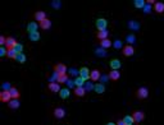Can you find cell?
Listing matches in <instances>:
<instances>
[{"instance_id":"f35d334b","label":"cell","mask_w":164,"mask_h":125,"mask_svg":"<svg viewBox=\"0 0 164 125\" xmlns=\"http://www.w3.org/2000/svg\"><path fill=\"white\" fill-rule=\"evenodd\" d=\"M119 43H121V42H119V41H117V42H115V47H119V46H121Z\"/></svg>"},{"instance_id":"e575fe53","label":"cell","mask_w":164,"mask_h":125,"mask_svg":"<svg viewBox=\"0 0 164 125\" xmlns=\"http://www.w3.org/2000/svg\"><path fill=\"white\" fill-rule=\"evenodd\" d=\"M128 42H132V41H135V36H128Z\"/></svg>"},{"instance_id":"7402d4cb","label":"cell","mask_w":164,"mask_h":125,"mask_svg":"<svg viewBox=\"0 0 164 125\" xmlns=\"http://www.w3.org/2000/svg\"><path fill=\"white\" fill-rule=\"evenodd\" d=\"M94 91L96 92L97 94H103L104 92H105V86L101 83V84H95L94 86Z\"/></svg>"},{"instance_id":"9a60e30c","label":"cell","mask_w":164,"mask_h":125,"mask_svg":"<svg viewBox=\"0 0 164 125\" xmlns=\"http://www.w3.org/2000/svg\"><path fill=\"white\" fill-rule=\"evenodd\" d=\"M18 43L16 41V38H13V37H7V43H5V47L7 49H14V46Z\"/></svg>"},{"instance_id":"4fadbf2b","label":"cell","mask_w":164,"mask_h":125,"mask_svg":"<svg viewBox=\"0 0 164 125\" xmlns=\"http://www.w3.org/2000/svg\"><path fill=\"white\" fill-rule=\"evenodd\" d=\"M37 28H38V24L35 22H30L28 26H27V32L30 35L31 33H35V32H37Z\"/></svg>"},{"instance_id":"5b68a950","label":"cell","mask_w":164,"mask_h":125,"mask_svg":"<svg viewBox=\"0 0 164 125\" xmlns=\"http://www.w3.org/2000/svg\"><path fill=\"white\" fill-rule=\"evenodd\" d=\"M10 100H12L10 92H9V91H5V89H3V91L0 92V101H1V102H9Z\"/></svg>"},{"instance_id":"44dd1931","label":"cell","mask_w":164,"mask_h":125,"mask_svg":"<svg viewBox=\"0 0 164 125\" xmlns=\"http://www.w3.org/2000/svg\"><path fill=\"white\" fill-rule=\"evenodd\" d=\"M69 94H71L69 88H62L60 92H59V96H60L62 100H65V98H68V97H69Z\"/></svg>"},{"instance_id":"2e32d148","label":"cell","mask_w":164,"mask_h":125,"mask_svg":"<svg viewBox=\"0 0 164 125\" xmlns=\"http://www.w3.org/2000/svg\"><path fill=\"white\" fill-rule=\"evenodd\" d=\"M154 10H155V13H158V14L164 13V3L156 1V3L154 4Z\"/></svg>"},{"instance_id":"5bb4252c","label":"cell","mask_w":164,"mask_h":125,"mask_svg":"<svg viewBox=\"0 0 164 125\" xmlns=\"http://www.w3.org/2000/svg\"><path fill=\"white\" fill-rule=\"evenodd\" d=\"M100 77H101V74H100V70L99 69H94V70L91 71V74H90V79L92 80V82H96V80H99Z\"/></svg>"},{"instance_id":"e0dca14e","label":"cell","mask_w":164,"mask_h":125,"mask_svg":"<svg viewBox=\"0 0 164 125\" xmlns=\"http://www.w3.org/2000/svg\"><path fill=\"white\" fill-rule=\"evenodd\" d=\"M9 92H10L12 100H18V98L21 97V93H19V91H18V89H17L16 87H10Z\"/></svg>"},{"instance_id":"83f0119b","label":"cell","mask_w":164,"mask_h":125,"mask_svg":"<svg viewBox=\"0 0 164 125\" xmlns=\"http://www.w3.org/2000/svg\"><path fill=\"white\" fill-rule=\"evenodd\" d=\"M124 123H126V125H133V123H135V120H133V118L131 115H127L124 116Z\"/></svg>"},{"instance_id":"8d00e7d4","label":"cell","mask_w":164,"mask_h":125,"mask_svg":"<svg viewBox=\"0 0 164 125\" xmlns=\"http://www.w3.org/2000/svg\"><path fill=\"white\" fill-rule=\"evenodd\" d=\"M73 84H74V82H72V80H68V87H72Z\"/></svg>"},{"instance_id":"cb8c5ba5","label":"cell","mask_w":164,"mask_h":125,"mask_svg":"<svg viewBox=\"0 0 164 125\" xmlns=\"http://www.w3.org/2000/svg\"><path fill=\"white\" fill-rule=\"evenodd\" d=\"M113 45V42L109 40V38H105V40H103V41H100V46L103 47V49H109L110 46Z\"/></svg>"},{"instance_id":"ac0fdd59","label":"cell","mask_w":164,"mask_h":125,"mask_svg":"<svg viewBox=\"0 0 164 125\" xmlns=\"http://www.w3.org/2000/svg\"><path fill=\"white\" fill-rule=\"evenodd\" d=\"M40 27H41V29H44V31H47V29H50V27H51V20L46 18L45 20H43V22L40 23Z\"/></svg>"},{"instance_id":"4316f807","label":"cell","mask_w":164,"mask_h":125,"mask_svg":"<svg viewBox=\"0 0 164 125\" xmlns=\"http://www.w3.org/2000/svg\"><path fill=\"white\" fill-rule=\"evenodd\" d=\"M17 55H18V54H17L16 51H14V49H8L7 56H8V58H9V59H14V60H16Z\"/></svg>"},{"instance_id":"74e56055","label":"cell","mask_w":164,"mask_h":125,"mask_svg":"<svg viewBox=\"0 0 164 125\" xmlns=\"http://www.w3.org/2000/svg\"><path fill=\"white\" fill-rule=\"evenodd\" d=\"M91 88H94V87H92L90 83H87V89H91Z\"/></svg>"},{"instance_id":"f1b7e54d","label":"cell","mask_w":164,"mask_h":125,"mask_svg":"<svg viewBox=\"0 0 164 125\" xmlns=\"http://www.w3.org/2000/svg\"><path fill=\"white\" fill-rule=\"evenodd\" d=\"M145 3L146 1H144V0H136V1H133V5L137 8V9H140V8H142L144 9V7H145Z\"/></svg>"},{"instance_id":"6da1fadb","label":"cell","mask_w":164,"mask_h":125,"mask_svg":"<svg viewBox=\"0 0 164 125\" xmlns=\"http://www.w3.org/2000/svg\"><path fill=\"white\" fill-rule=\"evenodd\" d=\"M136 97L139 100H145V98L149 97V89L146 87H140L136 91Z\"/></svg>"},{"instance_id":"d590c367","label":"cell","mask_w":164,"mask_h":125,"mask_svg":"<svg viewBox=\"0 0 164 125\" xmlns=\"http://www.w3.org/2000/svg\"><path fill=\"white\" fill-rule=\"evenodd\" d=\"M117 125H126V123H124V120H118Z\"/></svg>"},{"instance_id":"f546056e","label":"cell","mask_w":164,"mask_h":125,"mask_svg":"<svg viewBox=\"0 0 164 125\" xmlns=\"http://www.w3.org/2000/svg\"><path fill=\"white\" fill-rule=\"evenodd\" d=\"M16 60L18 61V62H21V64H23V62L27 60V58H26L25 54H18V55H17V58H16Z\"/></svg>"},{"instance_id":"ffe728a7","label":"cell","mask_w":164,"mask_h":125,"mask_svg":"<svg viewBox=\"0 0 164 125\" xmlns=\"http://www.w3.org/2000/svg\"><path fill=\"white\" fill-rule=\"evenodd\" d=\"M56 82H58L59 84H64V83H67L68 82V74H58Z\"/></svg>"},{"instance_id":"ab89813d","label":"cell","mask_w":164,"mask_h":125,"mask_svg":"<svg viewBox=\"0 0 164 125\" xmlns=\"http://www.w3.org/2000/svg\"><path fill=\"white\" fill-rule=\"evenodd\" d=\"M106 125H117V124H114V123H108Z\"/></svg>"},{"instance_id":"836d02e7","label":"cell","mask_w":164,"mask_h":125,"mask_svg":"<svg viewBox=\"0 0 164 125\" xmlns=\"http://www.w3.org/2000/svg\"><path fill=\"white\" fill-rule=\"evenodd\" d=\"M5 43H7V37L5 36H0V45L5 46Z\"/></svg>"},{"instance_id":"d4e9b609","label":"cell","mask_w":164,"mask_h":125,"mask_svg":"<svg viewBox=\"0 0 164 125\" xmlns=\"http://www.w3.org/2000/svg\"><path fill=\"white\" fill-rule=\"evenodd\" d=\"M85 84H86V80L83 78H81V77L74 79V86H76V87H83Z\"/></svg>"},{"instance_id":"4dcf8cb0","label":"cell","mask_w":164,"mask_h":125,"mask_svg":"<svg viewBox=\"0 0 164 125\" xmlns=\"http://www.w3.org/2000/svg\"><path fill=\"white\" fill-rule=\"evenodd\" d=\"M28 37H30V40H31V41H38V40H40V33H38V32H35V33L30 35Z\"/></svg>"},{"instance_id":"3957f363","label":"cell","mask_w":164,"mask_h":125,"mask_svg":"<svg viewBox=\"0 0 164 125\" xmlns=\"http://www.w3.org/2000/svg\"><path fill=\"white\" fill-rule=\"evenodd\" d=\"M122 52H123V55L126 56V58H130V56H132L133 54H135V47L131 46V45H126V46L122 49Z\"/></svg>"},{"instance_id":"1f68e13d","label":"cell","mask_w":164,"mask_h":125,"mask_svg":"<svg viewBox=\"0 0 164 125\" xmlns=\"http://www.w3.org/2000/svg\"><path fill=\"white\" fill-rule=\"evenodd\" d=\"M14 51H16L17 54H23V45L17 43L16 46H14Z\"/></svg>"},{"instance_id":"d6986e66","label":"cell","mask_w":164,"mask_h":125,"mask_svg":"<svg viewBox=\"0 0 164 125\" xmlns=\"http://www.w3.org/2000/svg\"><path fill=\"white\" fill-rule=\"evenodd\" d=\"M119 78H121V73H119L118 70H110V73H109V79L110 80H118Z\"/></svg>"},{"instance_id":"277c9868","label":"cell","mask_w":164,"mask_h":125,"mask_svg":"<svg viewBox=\"0 0 164 125\" xmlns=\"http://www.w3.org/2000/svg\"><path fill=\"white\" fill-rule=\"evenodd\" d=\"M132 118H133V120H135V123L139 124V123H141V121L145 119V114L142 111H139V110H137V111H133Z\"/></svg>"},{"instance_id":"52a82bcc","label":"cell","mask_w":164,"mask_h":125,"mask_svg":"<svg viewBox=\"0 0 164 125\" xmlns=\"http://www.w3.org/2000/svg\"><path fill=\"white\" fill-rule=\"evenodd\" d=\"M78 73H80V77H81V78H83L85 80H89V79H90V74H91V71L89 70V68H86V67L81 68Z\"/></svg>"},{"instance_id":"8992f818","label":"cell","mask_w":164,"mask_h":125,"mask_svg":"<svg viewBox=\"0 0 164 125\" xmlns=\"http://www.w3.org/2000/svg\"><path fill=\"white\" fill-rule=\"evenodd\" d=\"M47 89L51 92H55V93H59L60 92V84H59L58 82H50L49 84H47Z\"/></svg>"},{"instance_id":"30bf717a","label":"cell","mask_w":164,"mask_h":125,"mask_svg":"<svg viewBox=\"0 0 164 125\" xmlns=\"http://www.w3.org/2000/svg\"><path fill=\"white\" fill-rule=\"evenodd\" d=\"M54 71H56L58 74H65L67 73V67H65L64 64H55L54 65Z\"/></svg>"},{"instance_id":"7a4b0ae2","label":"cell","mask_w":164,"mask_h":125,"mask_svg":"<svg viewBox=\"0 0 164 125\" xmlns=\"http://www.w3.org/2000/svg\"><path fill=\"white\" fill-rule=\"evenodd\" d=\"M106 26H108L106 19H104V18H99V19H96V28L99 29V32L106 31Z\"/></svg>"},{"instance_id":"603a6c76","label":"cell","mask_w":164,"mask_h":125,"mask_svg":"<svg viewBox=\"0 0 164 125\" xmlns=\"http://www.w3.org/2000/svg\"><path fill=\"white\" fill-rule=\"evenodd\" d=\"M19 101L18 100H10L9 102H8V106H9V109H12V110H17L19 107Z\"/></svg>"},{"instance_id":"8fae6325","label":"cell","mask_w":164,"mask_h":125,"mask_svg":"<svg viewBox=\"0 0 164 125\" xmlns=\"http://www.w3.org/2000/svg\"><path fill=\"white\" fill-rule=\"evenodd\" d=\"M35 19H36L38 23H41L43 20L46 19V13L45 12H43V10H37L36 13H35Z\"/></svg>"},{"instance_id":"9c48e42d","label":"cell","mask_w":164,"mask_h":125,"mask_svg":"<svg viewBox=\"0 0 164 125\" xmlns=\"http://www.w3.org/2000/svg\"><path fill=\"white\" fill-rule=\"evenodd\" d=\"M121 60L119 59H112L109 62V67H110V69L112 70H118L119 68H121Z\"/></svg>"},{"instance_id":"d6a6232c","label":"cell","mask_w":164,"mask_h":125,"mask_svg":"<svg viewBox=\"0 0 164 125\" xmlns=\"http://www.w3.org/2000/svg\"><path fill=\"white\" fill-rule=\"evenodd\" d=\"M7 52H8V49L4 46H1V49H0V56H7Z\"/></svg>"},{"instance_id":"7c38bea8","label":"cell","mask_w":164,"mask_h":125,"mask_svg":"<svg viewBox=\"0 0 164 125\" xmlns=\"http://www.w3.org/2000/svg\"><path fill=\"white\" fill-rule=\"evenodd\" d=\"M73 94L76 97H83L86 94V88H83V87H76V88H74V91H73Z\"/></svg>"},{"instance_id":"484cf974","label":"cell","mask_w":164,"mask_h":125,"mask_svg":"<svg viewBox=\"0 0 164 125\" xmlns=\"http://www.w3.org/2000/svg\"><path fill=\"white\" fill-rule=\"evenodd\" d=\"M108 31H101L99 32V33H96V37H97V40H100V41H103V40H105V38H108Z\"/></svg>"},{"instance_id":"ba28073f","label":"cell","mask_w":164,"mask_h":125,"mask_svg":"<svg viewBox=\"0 0 164 125\" xmlns=\"http://www.w3.org/2000/svg\"><path fill=\"white\" fill-rule=\"evenodd\" d=\"M53 115H54V118H56V119H63L65 116V111L62 107H56V109H54V111H53Z\"/></svg>"}]
</instances>
